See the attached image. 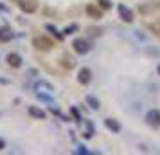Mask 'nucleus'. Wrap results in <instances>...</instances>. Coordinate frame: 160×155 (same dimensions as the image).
<instances>
[{"label": "nucleus", "mask_w": 160, "mask_h": 155, "mask_svg": "<svg viewBox=\"0 0 160 155\" xmlns=\"http://www.w3.org/2000/svg\"><path fill=\"white\" fill-rule=\"evenodd\" d=\"M32 47H34L36 51L47 52L54 47V44H52V40H49V38H45V36H36L32 40Z\"/></svg>", "instance_id": "nucleus-1"}, {"label": "nucleus", "mask_w": 160, "mask_h": 155, "mask_svg": "<svg viewBox=\"0 0 160 155\" xmlns=\"http://www.w3.org/2000/svg\"><path fill=\"white\" fill-rule=\"evenodd\" d=\"M157 70H158V76H160V63H158V67H157Z\"/></svg>", "instance_id": "nucleus-20"}, {"label": "nucleus", "mask_w": 160, "mask_h": 155, "mask_svg": "<svg viewBox=\"0 0 160 155\" xmlns=\"http://www.w3.org/2000/svg\"><path fill=\"white\" fill-rule=\"evenodd\" d=\"M117 9H119V16L122 18V22H128V23L133 22V13H131L126 6H122V4H121V6H117Z\"/></svg>", "instance_id": "nucleus-6"}, {"label": "nucleus", "mask_w": 160, "mask_h": 155, "mask_svg": "<svg viewBox=\"0 0 160 155\" xmlns=\"http://www.w3.org/2000/svg\"><path fill=\"white\" fill-rule=\"evenodd\" d=\"M11 40H13V31H11V27L2 25V27H0V42H2V44H8Z\"/></svg>", "instance_id": "nucleus-8"}, {"label": "nucleus", "mask_w": 160, "mask_h": 155, "mask_svg": "<svg viewBox=\"0 0 160 155\" xmlns=\"http://www.w3.org/2000/svg\"><path fill=\"white\" fill-rule=\"evenodd\" d=\"M99 4H101L102 9H110L112 8V2H110V0H99Z\"/></svg>", "instance_id": "nucleus-16"}, {"label": "nucleus", "mask_w": 160, "mask_h": 155, "mask_svg": "<svg viewBox=\"0 0 160 155\" xmlns=\"http://www.w3.org/2000/svg\"><path fill=\"white\" fill-rule=\"evenodd\" d=\"M72 114H74V117H76V121H81V116H79V112L76 110V108H72Z\"/></svg>", "instance_id": "nucleus-17"}, {"label": "nucleus", "mask_w": 160, "mask_h": 155, "mask_svg": "<svg viewBox=\"0 0 160 155\" xmlns=\"http://www.w3.org/2000/svg\"><path fill=\"white\" fill-rule=\"evenodd\" d=\"M45 29H47V31H51L52 34H54V36L58 38V40H63V34H61V33H58V29H56L54 25H51V23H47V25H45Z\"/></svg>", "instance_id": "nucleus-13"}, {"label": "nucleus", "mask_w": 160, "mask_h": 155, "mask_svg": "<svg viewBox=\"0 0 160 155\" xmlns=\"http://www.w3.org/2000/svg\"><path fill=\"white\" fill-rule=\"evenodd\" d=\"M87 15L90 16V18H94V20H99L102 16V11L101 8H97L95 4H88L87 6Z\"/></svg>", "instance_id": "nucleus-7"}, {"label": "nucleus", "mask_w": 160, "mask_h": 155, "mask_svg": "<svg viewBox=\"0 0 160 155\" xmlns=\"http://www.w3.org/2000/svg\"><path fill=\"white\" fill-rule=\"evenodd\" d=\"M74 31H78V25H76V23H72V25H68V27H67V29L63 31V33H65V34H72Z\"/></svg>", "instance_id": "nucleus-15"}, {"label": "nucleus", "mask_w": 160, "mask_h": 155, "mask_svg": "<svg viewBox=\"0 0 160 155\" xmlns=\"http://www.w3.org/2000/svg\"><path fill=\"white\" fill-rule=\"evenodd\" d=\"M4 148H6V142H4V141L0 139V150H4Z\"/></svg>", "instance_id": "nucleus-18"}, {"label": "nucleus", "mask_w": 160, "mask_h": 155, "mask_svg": "<svg viewBox=\"0 0 160 155\" xmlns=\"http://www.w3.org/2000/svg\"><path fill=\"white\" fill-rule=\"evenodd\" d=\"M90 80H92V72H90V69L83 67V69L79 70V74H78V81H79L81 85H88Z\"/></svg>", "instance_id": "nucleus-5"}, {"label": "nucleus", "mask_w": 160, "mask_h": 155, "mask_svg": "<svg viewBox=\"0 0 160 155\" xmlns=\"http://www.w3.org/2000/svg\"><path fill=\"white\" fill-rule=\"evenodd\" d=\"M20 9L25 13H34L36 11V0H20Z\"/></svg>", "instance_id": "nucleus-9"}, {"label": "nucleus", "mask_w": 160, "mask_h": 155, "mask_svg": "<svg viewBox=\"0 0 160 155\" xmlns=\"http://www.w3.org/2000/svg\"><path fill=\"white\" fill-rule=\"evenodd\" d=\"M72 47L78 54H87V52L90 51V44H88L85 38H76L72 42Z\"/></svg>", "instance_id": "nucleus-2"}, {"label": "nucleus", "mask_w": 160, "mask_h": 155, "mask_svg": "<svg viewBox=\"0 0 160 155\" xmlns=\"http://www.w3.org/2000/svg\"><path fill=\"white\" fill-rule=\"evenodd\" d=\"M0 9H2V11H8V8H6V6H4L2 2H0Z\"/></svg>", "instance_id": "nucleus-19"}, {"label": "nucleus", "mask_w": 160, "mask_h": 155, "mask_svg": "<svg viewBox=\"0 0 160 155\" xmlns=\"http://www.w3.org/2000/svg\"><path fill=\"white\" fill-rule=\"evenodd\" d=\"M87 105H90V108H94V110H97L99 106H101V103H99V99L94 96H87Z\"/></svg>", "instance_id": "nucleus-12"}, {"label": "nucleus", "mask_w": 160, "mask_h": 155, "mask_svg": "<svg viewBox=\"0 0 160 155\" xmlns=\"http://www.w3.org/2000/svg\"><path fill=\"white\" fill-rule=\"evenodd\" d=\"M104 125H106V128H108V130H112V132L113 133H119L121 132V125H119V123H117L115 119H104Z\"/></svg>", "instance_id": "nucleus-11"}, {"label": "nucleus", "mask_w": 160, "mask_h": 155, "mask_svg": "<svg viewBox=\"0 0 160 155\" xmlns=\"http://www.w3.org/2000/svg\"><path fill=\"white\" fill-rule=\"evenodd\" d=\"M29 116L32 119H47V112L38 106H29Z\"/></svg>", "instance_id": "nucleus-10"}, {"label": "nucleus", "mask_w": 160, "mask_h": 155, "mask_svg": "<svg viewBox=\"0 0 160 155\" xmlns=\"http://www.w3.org/2000/svg\"><path fill=\"white\" fill-rule=\"evenodd\" d=\"M146 121L151 126H160V112L158 110H149L146 114Z\"/></svg>", "instance_id": "nucleus-4"}, {"label": "nucleus", "mask_w": 160, "mask_h": 155, "mask_svg": "<svg viewBox=\"0 0 160 155\" xmlns=\"http://www.w3.org/2000/svg\"><path fill=\"white\" fill-rule=\"evenodd\" d=\"M8 65L9 67H13V69H18V67H22V56L20 54H16V52H9L8 54Z\"/></svg>", "instance_id": "nucleus-3"}, {"label": "nucleus", "mask_w": 160, "mask_h": 155, "mask_svg": "<svg viewBox=\"0 0 160 155\" xmlns=\"http://www.w3.org/2000/svg\"><path fill=\"white\" fill-rule=\"evenodd\" d=\"M74 65H76V61H74L70 56H63V67H67V69H72Z\"/></svg>", "instance_id": "nucleus-14"}]
</instances>
